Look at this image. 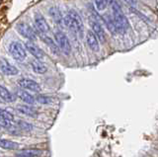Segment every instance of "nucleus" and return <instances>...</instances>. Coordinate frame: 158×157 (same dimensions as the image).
I'll return each mask as SVG.
<instances>
[{
    "label": "nucleus",
    "instance_id": "nucleus-5",
    "mask_svg": "<svg viewBox=\"0 0 158 157\" xmlns=\"http://www.w3.org/2000/svg\"><path fill=\"white\" fill-rule=\"evenodd\" d=\"M34 24H35V28L40 33L41 35H44L49 31V26L47 23L46 19L42 15L40 12H37L34 16Z\"/></svg>",
    "mask_w": 158,
    "mask_h": 157
},
{
    "label": "nucleus",
    "instance_id": "nucleus-6",
    "mask_svg": "<svg viewBox=\"0 0 158 157\" xmlns=\"http://www.w3.org/2000/svg\"><path fill=\"white\" fill-rule=\"evenodd\" d=\"M19 86L22 89L32 91V92H40L41 91V86L38 82H36L33 79H29V78H21L18 81Z\"/></svg>",
    "mask_w": 158,
    "mask_h": 157
},
{
    "label": "nucleus",
    "instance_id": "nucleus-13",
    "mask_svg": "<svg viewBox=\"0 0 158 157\" xmlns=\"http://www.w3.org/2000/svg\"><path fill=\"white\" fill-rule=\"evenodd\" d=\"M43 150L39 148H26L16 153V157H41Z\"/></svg>",
    "mask_w": 158,
    "mask_h": 157
},
{
    "label": "nucleus",
    "instance_id": "nucleus-12",
    "mask_svg": "<svg viewBox=\"0 0 158 157\" xmlns=\"http://www.w3.org/2000/svg\"><path fill=\"white\" fill-rule=\"evenodd\" d=\"M16 96L19 98L20 100H22L23 102H25L28 105H34L36 103V98H35L33 95L30 94L29 92H27L25 89H19L16 92Z\"/></svg>",
    "mask_w": 158,
    "mask_h": 157
},
{
    "label": "nucleus",
    "instance_id": "nucleus-23",
    "mask_svg": "<svg viewBox=\"0 0 158 157\" xmlns=\"http://www.w3.org/2000/svg\"><path fill=\"white\" fill-rule=\"evenodd\" d=\"M125 1L127 4H130L131 6H133V7L137 5V0H125Z\"/></svg>",
    "mask_w": 158,
    "mask_h": 157
},
{
    "label": "nucleus",
    "instance_id": "nucleus-18",
    "mask_svg": "<svg viewBox=\"0 0 158 157\" xmlns=\"http://www.w3.org/2000/svg\"><path fill=\"white\" fill-rule=\"evenodd\" d=\"M42 40L49 47V48H51V50L52 51L53 53H56V55H58V53H59V51H60V50H59L58 46L54 43V42L52 40L51 38H49V37H46L44 35H42Z\"/></svg>",
    "mask_w": 158,
    "mask_h": 157
},
{
    "label": "nucleus",
    "instance_id": "nucleus-8",
    "mask_svg": "<svg viewBox=\"0 0 158 157\" xmlns=\"http://www.w3.org/2000/svg\"><path fill=\"white\" fill-rule=\"evenodd\" d=\"M25 47H26L27 51L31 53V55L36 58V60H42L43 58L44 57V51L42 50L41 48H39L37 45H35V43L32 42V41H29L25 43Z\"/></svg>",
    "mask_w": 158,
    "mask_h": 157
},
{
    "label": "nucleus",
    "instance_id": "nucleus-16",
    "mask_svg": "<svg viewBox=\"0 0 158 157\" xmlns=\"http://www.w3.org/2000/svg\"><path fill=\"white\" fill-rule=\"evenodd\" d=\"M17 111L20 113V114H23L25 116H28V117H32L35 118L37 117L38 115V112L34 109V108L30 107V106H26V105H20L17 107Z\"/></svg>",
    "mask_w": 158,
    "mask_h": 157
},
{
    "label": "nucleus",
    "instance_id": "nucleus-15",
    "mask_svg": "<svg viewBox=\"0 0 158 157\" xmlns=\"http://www.w3.org/2000/svg\"><path fill=\"white\" fill-rule=\"evenodd\" d=\"M31 67L34 72L38 73V74H44V73H46L48 68L47 66L44 64V63L39 60H34L31 61Z\"/></svg>",
    "mask_w": 158,
    "mask_h": 157
},
{
    "label": "nucleus",
    "instance_id": "nucleus-1",
    "mask_svg": "<svg viewBox=\"0 0 158 157\" xmlns=\"http://www.w3.org/2000/svg\"><path fill=\"white\" fill-rule=\"evenodd\" d=\"M63 23L69 30H71L73 33L78 35L79 38H83L84 35L83 21L81 16L75 10L71 9V10L68 11V14L63 19Z\"/></svg>",
    "mask_w": 158,
    "mask_h": 157
},
{
    "label": "nucleus",
    "instance_id": "nucleus-20",
    "mask_svg": "<svg viewBox=\"0 0 158 157\" xmlns=\"http://www.w3.org/2000/svg\"><path fill=\"white\" fill-rule=\"evenodd\" d=\"M17 126L20 130H22L24 131H31L33 130V126L29 122L25 121H18L17 122Z\"/></svg>",
    "mask_w": 158,
    "mask_h": 157
},
{
    "label": "nucleus",
    "instance_id": "nucleus-11",
    "mask_svg": "<svg viewBox=\"0 0 158 157\" xmlns=\"http://www.w3.org/2000/svg\"><path fill=\"white\" fill-rule=\"evenodd\" d=\"M1 71L3 74L8 75V76H14V75H17L19 73L17 67L12 65L11 63L8 62L6 60H4V58L1 60Z\"/></svg>",
    "mask_w": 158,
    "mask_h": 157
},
{
    "label": "nucleus",
    "instance_id": "nucleus-4",
    "mask_svg": "<svg viewBox=\"0 0 158 157\" xmlns=\"http://www.w3.org/2000/svg\"><path fill=\"white\" fill-rule=\"evenodd\" d=\"M16 30L20 35L28 39L29 41H35L37 39L34 29H32L29 24L25 22H19L16 25Z\"/></svg>",
    "mask_w": 158,
    "mask_h": 157
},
{
    "label": "nucleus",
    "instance_id": "nucleus-10",
    "mask_svg": "<svg viewBox=\"0 0 158 157\" xmlns=\"http://www.w3.org/2000/svg\"><path fill=\"white\" fill-rule=\"evenodd\" d=\"M89 24H90L91 30L96 34V36L98 37V39L100 40L102 43H104L106 41V35H105V31H104L103 27L101 26L100 23H98L97 20H90L89 21Z\"/></svg>",
    "mask_w": 158,
    "mask_h": 157
},
{
    "label": "nucleus",
    "instance_id": "nucleus-14",
    "mask_svg": "<svg viewBox=\"0 0 158 157\" xmlns=\"http://www.w3.org/2000/svg\"><path fill=\"white\" fill-rule=\"evenodd\" d=\"M0 97H1V100L6 102V103H13L16 100V96H15L12 92H10L6 87H4L1 85L0 87Z\"/></svg>",
    "mask_w": 158,
    "mask_h": 157
},
{
    "label": "nucleus",
    "instance_id": "nucleus-21",
    "mask_svg": "<svg viewBox=\"0 0 158 157\" xmlns=\"http://www.w3.org/2000/svg\"><path fill=\"white\" fill-rule=\"evenodd\" d=\"M94 3H95V6L99 11L105 10L106 7H107L106 0H94Z\"/></svg>",
    "mask_w": 158,
    "mask_h": 157
},
{
    "label": "nucleus",
    "instance_id": "nucleus-3",
    "mask_svg": "<svg viewBox=\"0 0 158 157\" xmlns=\"http://www.w3.org/2000/svg\"><path fill=\"white\" fill-rule=\"evenodd\" d=\"M54 40L56 42V45L58 46L59 50H60L64 55H70L71 52V45L69 42L68 37L61 31H57L54 33Z\"/></svg>",
    "mask_w": 158,
    "mask_h": 157
},
{
    "label": "nucleus",
    "instance_id": "nucleus-19",
    "mask_svg": "<svg viewBox=\"0 0 158 157\" xmlns=\"http://www.w3.org/2000/svg\"><path fill=\"white\" fill-rule=\"evenodd\" d=\"M36 100L38 103L40 104H43V105H48V104H51L52 102V98L48 97L47 95H43V94H39L37 97H36Z\"/></svg>",
    "mask_w": 158,
    "mask_h": 157
},
{
    "label": "nucleus",
    "instance_id": "nucleus-22",
    "mask_svg": "<svg viewBox=\"0 0 158 157\" xmlns=\"http://www.w3.org/2000/svg\"><path fill=\"white\" fill-rule=\"evenodd\" d=\"M49 13H51V15L54 19H56V20H57V22H58V20H61V15H60V13H59V11L57 10L56 8L52 7L51 10H49Z\"/></svg>",
    "mask_w": 158,
    "mask_h": 157
},
{
    "label": "nucleus",
    "instance_id": "nucleus-7",
    "mask_svg": "<svg viewBox=\"0 0 158 157\" xmlns=\"http://www.w3.org/2000/svg\"><path fill=\"white\" fill-rule=\"evenodd\" d=\"M0 116H1V126L6 130H10L14 127V116L7 110H1L0 112Z\"/></svg>",
    "mask_w": 158,
    "mask_h": 157
},
{
    "label": "nucleus",
    "instance_id": "nucleus-9",
    "mask_svg": "<svg viewBox=\"0 0 158 157\" xmlns=\"http://www.w3.org/2000/svg\"><path fill=\"white\" fill-rule=\"evenodd\" d=\"M86 41L88 47L91 48L93 52H99L100 51V45H99V39L96 36V34L92 30L87 31L86 34Z\"/></svg>",
    "mask_w": 158,
    "mask_h": 157
},
{
    "label": "nucleus",
    "instance_id": "nucleus-2",
    "mask_svg": "<svg viewBox=\"0 0 158 157\" xmlns=\"http://www.w3.org/2000/svg\"><path fill=\"white\" fill-rule=\"evenodd\" d=\"M8 50L11 56L16 60H19V61L24 60L27 56V48L20 42L15 41V42L10 43Z\"/></svg>",
    "mask_w": 158,
    "mask_h": 157
},
{
    "label": "nucleus",
    "instance_id": "nucleus-17",
    "mask_svg": "<svg viewBox=\"0 0 158 157\" xmlns=\"http://www.w3.org/2000/svg\"><path fill=\"white\" fill-rule=\"evenodd\" d=\"M0 146H1V148H3V149L16 150V149H18L19 144L15 141H11V140H8V139H1Z\"/></svg>",
    "mask_w": 158,
    "mask_h": 157
}]
</instances>
